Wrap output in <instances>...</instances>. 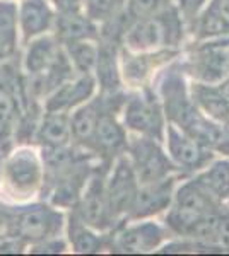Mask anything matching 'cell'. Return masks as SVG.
Here are the masks:
<instances>
[{"label":"cell","mask_w":229,"mask_h":256,"mask_svg":"<svg viewBox=\"0 0 229 256\" xmlns=\"http://www.w3.org/2000/svg\"><path fill=\"white\" fill-rule=\"evenodd\" d=\"M0 43L11 52L18 43V7L12 2H0Z\"/></svg>","instance_id":"cell-26"},{"label":"cell","mask_w":229,"mask_h":256,"mask_svg":"<svg viewBox=\"0 0 229 256\" xmlns=\"http://www.w3.org/2000/svg\"><path fill=\"white\" fill-rule=\"evenodd\" d=\"M186 174L176 172L168 178H162L159 181L139 184L135 198L132 202V207L128 210L125 220H139V218H152L161 217L169 208L173 202L174 190L178 183Z\"/></svg>","instance_id":"cell-13"},{"label":"cell","mask_w":229,"mask_h":256,"mask_svg":"<svg viewBox=\"0 0 229 256\" xmlns=\"http://www.w3.org/2000/svg\"><path fill=\"white\" fill-rule=\"evenodd\" d=\"M65 248V241L58 239V236L55 238H50V239H45L41 242H36L35 248H33V253H64Z\"/></svg>","instance_id":"cell-31"},{"label":"cell","mask_w":229,"mask_h":256,"mask_svg":"<svg viewBox=\"0 0 229 256\" xmlns=\"http://www.w3.org/2000/svg\"><path fill=\"white\" fill-rule=\"evenodd\" d=\"M6 220H7V208L0 205V232L6 229Z\"/></svg>","instance_id":"cell-35"},{"label":"cell","mask_w":229,"mask_h":256,"mask_svg":"<svg viewBox=\"0 0 229 256\" xmlns=\"http://www.w3.org/2000/svg\"><path fill=\"white\" fill-rule=\"evenodd\" d=\"M125 154L130 160L139 184L159 181L162 178L180 172V169L169 159L162 142L154 138L128 134V146Z\"/></svg>","instance_id":"cell-7"},{"label":"cell","mask_w":229,"mask_h":256,"mask_svg":"<svg viewBox=\"0 0 229 256\" xmlns=\"http://www.w3.org/2000/svg\"><path fill=\"white\" fill-rule=\"evenodd\" d=\"M173 238L161 217L123 220L111 232H108V250L111 253L144 254L154 253Z\"/></svg>","instance_id":"cell-4"},{"label":"cell","mask_w":229,"mask_h":256,"mask_svg":"<svg viewBox=\"0 0 229 256\" xmlns=\"http://www.w3.org/2000/svg\"><path fill=\"white\" fill-rule=\"evenodd\" d=\"M110 164L111 162H101L94 168L77 205L74 207V214L81 218V222L105 234L111 232L118 226L110 214L105 193V176Z\"/></svg>","instance_id":"cell-9"},{"label":"cell","mask_w":229,"mask_h":256,"mask_svg":"<svg viewBox=\"0 0 229 256\" xmlns=\"http://www.w3.org/2000/svg\"><path fill=\"white\" fill-rule=\"evenodd\" d=\"M215 244L222 253H229V205L222 204L217 214V227H215Z\"/></svg>","instance_id":"cell-29"},{"label":"cell","mask_w":229,"mask_h":256,"mask_svg":"<svg viewBox=\"0 0 229 256\" xmlns=\"http://www.w3.org/2000/svg\"><path fill=\"white\" fill-rule=\"evenodd\" d=\"M226 58H227V67H229V44L226 46Z\"/></svg>","instance_id":"cell-37"},{"label":"cell","mask_w":229,"mask_h":256,"mask_svg":"<svg viewBox=\"0 0 229 256\" xmlns=\"http://www.w3.org/2000/svg\"><path fill=\"white\" fill-rule=\"evenodd\" d=\"M217 88L220 89V92L224 94V98H226L227 101H229V74H227L226 77H224L222 80L219 82V84H217Z\"/></svg>","instance_id":"cell-34"},{"label":"cell","mask_w":229,"mask_h":256,"mask_svg":"<svg viewBox=\"0 0 229 256\" xmlns=\"http://www.w3.org/2000/svg\"><path fill=\"white\" fill-rule=\"evenodd\" d=\"M57 36L62 43L79 40H98L99 26L93 19H89L82 9L60 10V16L55 18Z\"/></svg>","instance_id":"cell-19"},{"label":"cell","mask_w":229,"mask_h":256,"mask_svg":"<svg viewBox=\"0 0 229 256\" xmlns=\"http://www.w3.org/2000/svg\"><path fill=\"white\" fill-rule=\"evenodd\" d=\"M188 41V30L174 2L162 7L151 18L135 20L127 28L122 46L132 52L181 50Z\"/></svg>","instance_id":"cell-1"},{"label":"cell","mask_w":229,"mask_h":256,"mask_svg":"<svg viewBox=\"0 0 229 256\" xmlns=\"http://www.w3.org/2000/svg\"><path fill=\"white\" fill-rule=\"evenodd\" d=\"M222 205L195 174L185 176L174 190L169 208L161 216L162 224L173 238H190L193 229L207 216Z\"/></svg>","instance_id":"cell-2"},{"label":"cell","mask_w":229,"mask_h":256,"mask_svg":"<svg viewBox=\"0 0 229 256\" xmlns=\"http://www.w3.org/2000/svg\"><path fill=\"white\" fill-rule=\"evenodd\" d=\"M24 246L26 242L16 236H11V234L0 236V253H21Z\"/></svg>","instance_id":"cell-32"},{"label":"cell","mask_w":229,"mask_h":256,"mask_svg":"<svg viewBox=\"0 0 229 256\" xmlns=\"http://www.w3.org/2000/svg\"><path fill=\"white\" fill-rule=\"evenodd\" d=\"M36 140L45 148H60L70 144V120L67 113L47 111L43 122L36 128Z\"/></svg>","instance_id":"cell-20"},{"label":"cell","mask_w":229,"mask_h":256,"mask_svg":"<svg viewBox=\"0 0 229 256\" xmlns=\"http://www.w3.org/2000/svg\"><path fill=\"white\" fill-rule=\"evenodd\" d=\"M127 146L128 132L122 123V120H120V114L105 111L96 123L94 134L91 137L87 150H91L99 159L111 162L120 154L127 152Z\"/></svg>","instance_id":"cell-14"},{"label":"cell","mask_w":229,"mask_h":256,"mask_svg":"<svg viewBox=\"0 0 229 256\" xmlns=\"http://www.w3.org/2000/svg\"><path fill=\"white\" fill-rule=\"evenodd\" d=\"M106 110L105 102H103L101 94L94 96L86 101L84 104L77 106L76 111L72 114H69L70 120V134H72V138L76 140L77 146L87 148L91 142V137L94 134L96 123H98L99 116H101ZM110 113V111H108Z\"/></svg>","instance_id":"cell-18"},{"label":"cell","mask_w":229,"mask_h":256,"mask_svg":"<svg viewBox=\"0 0 229 256\" xmlns=\"http://www.w3.org/2000/svg\"><path fill=\"white\" fill-rule=\"evenodd\" d=\"M118 46L120 44L110 41H99L98 60L94 67V79L99 88V92H118L125 90V86L120 76L118 65Z\"/></svg>","instance_id":"cell-16"},{"label":"cell","mask_w":229,"mask_h":256,"mask_svg":"<svg viewBox=\"0 0 229 256\" xmlns=\"http://www.w3.org/2000/svg\"><path fill=\"white\" fill-rule=\"evenodd\" d=\"M26 86L14 64H0V154L9 146L19 120L29 106Z\"/></svg>","instance_id":"cell-6"},{"label":"cell","mask_w":229,"mask_h":256,"mask_svg":"<svg viewBox=\"0 0 229 256\" xmlns=\"http://www.w3.org/2000/svg\"><path fill=\"white\" fill-rule=\"evenodd\" d=\"M6 192L16 200H26L33 196L41 184V164L36 154L29 148H19L9 156L2 169Z\"/></svg>","instance_id":"cell-11"},{"label":"cell","mask_w":229,"mask_h":256,"mask_svg":"<svg viewBox=\"0 0 229 256\" xmlns=\"http://www.w3.org/2000/svg\"><path fill=\"white\" fill-rule=\"evenodd\" d=\"M139 190V181L132 169L127 154H120L111 160L105 176V193L110 214L116 224H122L127 218L132 202Z\"/></svg>","instance_id":"cell-10"},{"label":"cell","mask_w":229,"mask_h":256,"mask_svg":"<svg viewBox=\"0 0 229 256\" xmlns=\"http://www.w3.org/2000/svg\"><path fill=\"white\" fill-rule=\"evenodd\" d=\"M181 50H156V52H132L120 44L118 65L120 76L127 90L151 86L157 72L173 62Z\"/></svg>","instance_id":"cell-8"},{"label":"cell","mask_w":229,"mask_h":256,"mask_svg":"<svg viewBox=\"0 0 229 256\" xmlns=\"http://www.w3.org/2000/svg\"><path fill=\"white\" fill-rule=\"evenodd\" d=\"M60 52V44L53 38H40L33 41L28 48L26 58H24V67L33 77L43 76L53 65V62L57 60Z\"/></svg>","instance_id":"cell-23"},{"label":"cell","mask_w":229,"mask_h":256,"mask_svg":"<svg viewBox=\"0 0 229 256\" xmlns=\"http://www.w3.org/2000/svg\"><path fill=\"white\" fill-rule=\"evenodd\" d=\"M98 84L93 74H79L77 77H70L64 84H60L55 90L48 94L47 111H58V113H69L77 106L84 104L96 94Z\"/></svg>","instance_id":"cell-15"},{"label":"cell","mask_w":229,"mask_h":256,"mask_svg":"<svg viewBox=\"0 0 229 256\" xmlns=\"http://www.w3.org/2000/svg\"><path fill=\"white\" fill-rule=\"evenodd\" d=\"M195 176L219 202L226 204L229 200V158L215 156L205 168L195 172Z\"/></svg>","instance_id":"cell-22"},{"label":"cell","mask_w":229,"mask_h":256,"mask_svg":"<svg viewBox=\"0 0 229 256\" xmlns=\"http://www.w3.org/2000/svg\"><path fill=\"white\" fill-rule=\"evenodd\" d=\"M173 2L180 10L181 18L186 24V30H188L195 18L200 14V10L209 4V0H173Z\"/></svg>","instance_id":"cell-30"},{"label":"cell","mask_w":229,"mask_h":256,"mask_svg":"<svg viewBox=\"0 0 229 256\" xmlns=\"http://www.w3.org/2000/svg\"><path fill=\"white\" fill-rule=\"evenodd\" d=\"M125 0H82V10L98 26L115 18L123 9Z\"/></svg>","instance_id":"cell-27"},{"label":"cell","mask_w":229,"mask_h":256,"mask_svg":"<svg viewBox=\"0 0 229 256\" xmlns=\"http://www.w3.org/2000/svg\"><path fill=\"white\" fill-rule=\"evenodd\" d=\"M188 90L193 104L202 111L207 118L217 123L229 120V101L220 92L217 84H205V82L188 80Z\"/></svg>","instance_id":"cell-17"},{"label":"cell","mask_w":229,"mask_h":256,"mask_svg":"<svg viewBox=\"0 0 229 256\" xmlns=\"http://www.w3.org/2000/svg\"><path fill=\"white\" fill-rule=\"evenodd\" d=\"M64 227V216L50 205L7 208L6 234L23 239L24 242H41L55 238Z\"/></svg>","instance_id":"cell-5"},{"label":"cell","mask_w":229,"mask_h":256,"mask_svg":"<svg viewBox=\"0 0 229 256\" xmlns=\"http://www.w3.org/2000/svg\"><path fill=\"white\" fill-rule=\"evenodd\" d=\"M70 242L76 253H99L108 250V234L99 232L81 222L76 214L70 217Z\"/></svg>","instance_id":"cell-24"},{"label":"cell","mask_w":229,"mask_h":256,"mask_svg":"<svg viewBox=\"0 0 229 256\" xmlns=\"http://www.w3.org/2000/svg\"><path fill=\"white\" fill-rule=\"evenodd\" d=\"M0 172H2V171H0Z\"/></svg>","instance_id":"cell-38"},{"label":"cell","mask_w":229,"mask_h":256,"mask_svg":"<svg viewBox=\"0 0 229 256\" xmlns=\"http://www.w3.org/2000/svg\"><path fill=\"white\" fill-rule=\"evenodd\" d=\"M11 53H12V52H11L9 48L6 46V44H2V43H0V62H2L4 58H6V56H9Z\"/></svg>","instance_id":"cell-36"},{"label":"cell","mask_w":229,"mask_h":256,"mask_svg":"<svg viewBox=\"0 0 229 256\" xmlns=\"http://www.w3.org/2000/svg\"><path fill=\"white\" fill-rule=\"evenodd\" d=\"M120 120L128 134L164 142L168 122H166L159 98L151 86L127 90V98L120 111Z\"/></svg>","instance_id":"cell-3"},{"label":"cell","mask_w":229,"mask_h":256,"mask_svg":"<svg viewBox=\"0 0 229 256\" xmlns=\"http://www.w3.org/2000/svg\"><path fill=\"white\" fill-rule=\"evenodd\" d=\"M19 18L26 38H35L41 32H47L55 24V14L47 0H24Z\"/></svg>","instance_id":"cell-21"},{"label":"cell","mask_w":229,"mask_h":256,"mask_svg":"<svg viewBox=\"0 0 229 256\" xmlns=\"http://www.w3.org/2000/svg\"><path fill=\"white\" fill-rule=\"evenodd\" d=\"M171 2L173 0H125L122 12L127 18L128 24H132L135 20L151 18Z\"/></svg>","instance_id":"cell-28"},{"label":"cell","mask_w":229,"mask_h":256,"mask_svg":"<svg viewBox=\"0 0 229 256\" xmlns=\"http://www.w3.org/2000/svg\"><path fill=\"white\" fill-rule=\"evenodd\" d=\"M229 26V0H209Z\"/></svg>","instance_id":"cell-33"},{"label":"cell","mask_w":229,"mask_h":256,"mask_svg":"<svg viewBox=\"0 0 229 256\" xmlns=\"http://www.w3.org/2000/svg\"><path fill=\"white\" fill-rule=\"evenodd\" d=\"M162 146L168 152L169 159L174 162V166L186 176L198 172L215 158L214 150L200 146L197 140H193L190 135H186L185 132H181L171 123H166Z\"/></svg>","instance_id":"cell-12"},{"label":"cell","mask_w":229,"mask_h":256,"mask_svg":"<svg viewBox=\"0 0 229 256\" xmlns=\"http://www.w3.org/2000/svg\"><path fill=\"white\" fill-rule=\"evenodd\" d=\"M65 44V53H67L70 65L74 72L77 74H93L96 67L99 52V41L98 40H79L69 41Z\"/></svg>","instance_id":"cell-25"}]
</instances>
